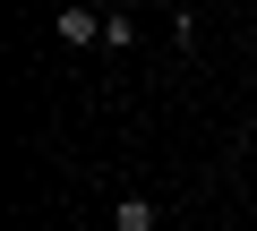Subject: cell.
<instances>
[{
    "instance_id": "3",
    "label": "cell",
    "mask_w": 257,
    "mask_h": 231,
    "mask_svg": "<svg viewBox=\"0 0 257 231\" xmlns=\"http://www.w3.org/2000/svg\"><path fill=\"white\" fill-rule=\"evenodd\" d=\"M103 43H111V52H128V43H138V18H128V9H111V18H103Z\"/></svg>"
},
{
    "instance_id": "1",
    "label": "cell",
    "mask_w": 257,
    "mask_h": 231,
    "mask_svg": "<svg viewBox=\"0 0 257 231\" xmlns=\"http://www.w3.org/2000/svg\"><path fill=\"white\" fill-rule=\"evenodd\" d=\"M60 43H69V52H86V43H103V18L86 9V0H69V9H60Z\"/></svg>"
},
{
    "instance_id": "2",
    "label": "cell",
    "mask_w": 257,
    "mask_h": 231,
    "mask_svg": "<svg viewBox=\"0 0 257 231\" xmlns=\"http://www.w3.org/2000/svg\"><path fill=\"white\" fill-rule=\"evenodd\" d=\"M111 231H155V197H120L111 205Z\"/></svg>"
}]
</instances>
